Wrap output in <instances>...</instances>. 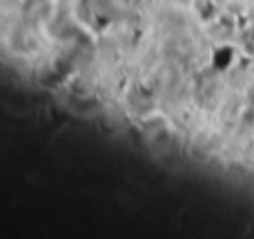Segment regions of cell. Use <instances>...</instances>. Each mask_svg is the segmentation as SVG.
Here are the masks:
<instances>
[{
	"label": "cell",
	"mask_w": 254,
	"mask_h": 239,
	"mask_svg": "<svg viewBox=\"0 0 254 239\" xmlns=\"http://www.w3.org/2000/svg\"><path fill=\"white\" fill-rule=\"evenodd\" d=\"M194 11L203 20H214L219 16V2L216 0H194Z\"/></svg>",
	"instance_id": "1"
},
{
	"label": "cell",
	"mask_w": 254,
	"mask_h": 239,
	"mask_svg": "<svg viewBox=\"0 0 254 239\" xmlns=\"http://www.w3.org/2000/svg\"><path fill=\"white\" fill-rule=\"evenodd\" d=\"M223 52H225V47H221V49H216V54H214V61L212 63H214L216 70H225V67L230 65V61H232V52H230L228 56H225Z\"/></svg>",
	"instance_id": "2"
}]
</instances>
